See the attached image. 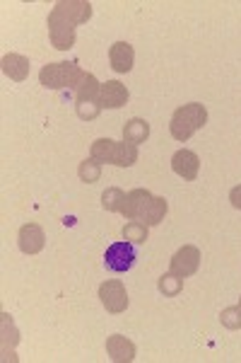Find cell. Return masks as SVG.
Here are the masks:
<instances>
[{"mask_svg": "<svg viewBox=\"0 0 241 363\" xmlns=\"http://www.w3.org/2000/svg\"><path fill=\"white\" fill-rule=\"evenodd\" d=\"M92 20V3L87 0H61L49 13V37L58 51H68L75 44V27Z\"/></svg>", "mask_w": 241, "mask_h": 363, "instance_id": "6da1fadb", "label": "cell"}, {"mask_svg": "<svg viewBox=\"0 0 241 363\" xmlns=\"http://www.w3.org/2000/svg\"><path fill=\"white\" fill-rule=\"evenodd\" d=\"M167 199L164 196H152L148 189H133L126 194V203L121 208V216H126L128 220H140L148 228L160 225L167 216Z\"/></svg>", "mask_w": 241, "mask_h": 363, "instance_id": "7a4b0ae2", "label": "cell"}, {"mask_svg": "<svg viewBox=\"0 0 241 363\" xmlns=\"http://www.w3.org/2000/svg\"><path fill=\"white\" fill-rule=\"evenodd\" d=\"M90 155L104 165L116 167H133L138 162V145L128 143V140H111V138H97L90 148Z\"/></svg>", "mask_w": 241, "mask_h": 363, "instance_id": "3957f363", "label": "cell"}, {"mask_svg": "<svg viewBox=\"0 0 241 363\" xmlns=\"http://www.w3.org/2000/svg\"><path fill=\"white\" fill-rule=\"evenodd\" d=\"M205 124H208V109H205L201 102H188L172 114L169 131H172V136L176 140L186 143V140L196 131H201Z\"/></svg>", "mask_w": 241, "mask_h": 363, "instance_id": "277c9868", "label": "cell"}, {"mask_svg": "<svg viewBox=\"0 0 241 363\" xmlns=\"http://www.w3.org/2000/svg\"><path fill=\"white\" fill-rule=\"evenodd\" d=\"M85 78V70H82L78 63H49L39 70V80L46 90H66V87H73L78 90L80 80Z\"/></svg>", "mask_w": 241, "mask_h": 363, "instance_id": "5b68a950", "label": "cell"}, {"mask_svg": "<svg viewBox=\"0 0 241 363\" xmlns=\"http://www.w3.org/2000/svg\"><path fill=\"white\" fill-rule=\"evenodd\" d=\"M198 267H201V250L196 245H184L181 250H176V255L169 262V272L181 279L193 277L198 272Z\"/></svg>", "mask_w": 241, "mask_h": 363, "instance_id": "8992f818", "label": "cell"}, {"mask_svg": "<svg viewBox=\"0 0 241 363\" xmlns=\"http://www.w3.org/2000/svg\"><path fill=\"white\" fill-rule=\"evenodd\" d=\"M104 264H107L111 272H116V274L128 272V269L135 264V247H133V242H128V240H119V242L109 245L107 255H104Z\"/></svg>", "mask_w": 241, "mask_h": 363, "instance_id": "52a82bcc", "label": "cell"}, {"mask_svg": "<svg viewBox=\"0 0 241 363\" xmlns=\"http://www.w3.org/2000/svg\"><path fill=\"white\" fill-rule=\"evenodd\" d=\"M99 298H102V306L109 310V313L119 315V313H126L128 308V291L123 286V281L119 279H111V281H104L99 286Z\"/></svg>", "mask_w": 241, "mask_h": 363, "instance_id": "ba28073f", "label": "cell"}, {"mask_svg": "<svg viewBox=\"0 0 241 363\" xmlns=\"http://www.w3.org/2000/svg\"><path fill=\"white\" fill-rule=\"evenodd\" d=\"M172 169L181 179L193 182L198 177V172H201V157L193 153V150L181 148V150H176L172 157Z\"/></svg>", "mask_w": 241, "mask_h": 363, "instance_id": "9c48e42d", "label": "cell"}, {"mask_svg": "<svg viewBox=\"0 0 241 363\" xmlns=\"http://www.w3.org/2000/svg\"><path fill=\"white\" fill-rule=\"evenodd\" d=\"M128 87L119 83V80H107L102 83V92H99V107L102 109H121L123 104H128Z\"/></svg>", "mask_w": 241, "mask_h": 363, "instance_id": "30bf717a", "label": "cell"}, {"mask_svg": "<svg viewBox=\"0 0 241 363\" xmlns=\"http://www.w3.org/2000/svg\"><path fill=\"white\" fill-rule=\"evenodd\" d=\"M17 245L25 255H39L46 245V235L37 223H27L20 228V235H17Z\"/></svg>", "mask_w": 241, "mask_h": 363, "instance_id": "8fae6325", "label": "cell"}, {"mask_svg": "<svg viewBox=\"0 0 241 363\" xmlns=\"http://www.w3.org/2000/svg\"><path fill=\"white\" fill-rule=\"evenodd\" d=\"M107 354L114 363H131L135 359V344L123 335H111L107 339Z\"/></svg>", "mask_w": 241, "mask_h": 363, "instance_id": "7c38bea8", "label": "cell"}, {"mask_svg": "<svg viewBox=\"0 0 241 363\" xmlns=\"http://www.w3.org/2000/svg\"><path fill=\"white\" fill-rule=\"evenodd\" d=\"M133 46L128 42H116L111 44L109 49V61H111V68L116 70V73H128V70L133 68Z\"/></svg>", "mask_w": 241, "mask_h": 363, "instance_id": "4fadbf2b", "label": "cell"}, {"mask_svg": "<svg viewBox=\"0 0 241 363\" xmlns=\"http://www.w3.org/2000/svg\"><path fill=\"white\" fill-rule=\"evenodd\" d=\"M29 58L20 56V54H8L3 56V73L8 75L10 80H15V83H22V80H27L29 75Z\"/></svg>", "mask_w": 241, "mask_h": 363, "instance_id": "5bb4252c", "label": "cell"}, {"mask_svg": "<svg viewBox=\"0 0 241 363\" xmlns=\"http://www.w3.org/2000/svg\"><path fill=\"white\" fill-rule=\"evenodd\" d=\"M150 138V124L145 119H131V121H126V126H123V140H128V143H133V145H140V143H145V140Z\"/></svg>", "mask_w": 241, "mask_h": 363, "instance_id": "9a60e30c", "label": "cell"}, {"mask_svg": "<svg viewBox=\"0 0 241 363\" xmlns=\"http://www.w3.org/2000/svg\"><path fill=\"white\" fill-rule=\"evenodd\" d=\"M99 92H102V83L92 73H85V78L80 80L78 90H75V99L78 102H99Z\"/></svg>", "mask_w": 241, "mask_h": 363, "instance_id": "2e32d148", "label": "cell"}, {"mask_svg": "<svg viewBox=\"0 0 241 363\" xmlns=\"http://www.w3.org/2000/svg\"><path fill=\"white\" fill-rule=\"evenodd\" d=\"M157 289H160V294L164 298H176L181 291H184V279L169 272V274H164L160 281H157Z\"/></svg>", "mask_w": 241, "mask_h": 363, "instance_id": "e0dca14e", "label": "cell"}, {"mask_svg": "<svg viewBox=\"0 0 241 363\" xmlns=\"http://www.w3.org/2000/svg\"><path fill=\"white\" fill-rule=\"evenodd\" d=\"M150 235V228L145 223H140V220H128L126 225H123V240H128V242L133 245H143L145 240Z\"/></svg>", "mask_w": 241, "mask_h": 363, "instance_id": "ac0fdd59", "label": "cell"}, {"mask_svg": "<svg viewBox=\"0 0 241 363\" xmlns=\"http://www.w3.org/2000/svg\"><path fill=\"white\" fill-rule=\"evenodd\" d=\"M123 203H126V191L119 189V186H109L102 194V206L111 213H121Z\"/></svg>", "mask_w": 241, "mask_h": 363, "instance_id": "d6986e66", "label": "cell"}, {"mask_svg": "<svg viewBox=\"0 0 241 363\" xmlns=\"http://www.w3.org/2000/svg\"><path fill=\"white\" fill-rule=\"evenodd\" d=\"M0 337H3V347H17L20 344V332L15 330L13 320H10L8 313L0 315Z\"/></svg>", "mask_w": 241, "mask_h": 363, "instance_id": "ffe728a7", "label": "cell"}, {"mask_svg": "<svg viewBox=\"0 0 241 363\" xmlns=\"http://www.w3.org/2000/svg\"><path fill=\"white\" fill-rule=\"evenodd\" d=\"M78 174H80L82 182L94 184V182H99V177H102V162L94 160V157H90V160H82L80 167H78Z\"/></svg>", "mask_w": 241, "mask_h": 363, "instance_id": "44dd1931", "label": "cell"}, {"mask_svg": "<svg viewBox=\"0 0 241 363\" xmlns=\"http://www.w3.org/2000/svg\"><path fill=\"white\" fill-rule=\"evenodd\" d=\"M220 322H222V327H227V330H241V308L239 306L225 308L220 313Z\"/></svg>", "mask_w": 241, "mask_h": 363, "instance_id": "7402d4cb", "label": "cell"}, {"mask_svg": "<svg viewBox=\"0 0 241 363\" xmlns=\"http://www.w3.org/2000/svg\"><path fill=\"white\" fill-rule=\"evenodd\" d=\"M99 112H102L99 102H78V116H80V119L92 121V119H97Z\"/></svg>", "mask_w": 241, "mask_h": 363, "instance_id": "603a6c76", "label": "cell"}, {"mask_svg": "<svg viewBox=\"0 0 241 363\" xmlns=\"http://www.w3.org/2000/svg\"><path fill=\"white\" fill-rule=\"evenodd\" d=\"M229 201H232V206H234V208H239V211H241V184H239V186H234V189L229 191Z\"/></svg>", "mask_w": 241, "mask_h": 363, "instance_id": "cb8c5ba5", "label": "cell"}, {"mask_svg": "<svg viewBox=\"0 0 241 363\" xmlns=\"http://www.w3.org/2000/svg\"><path fill=\"white\" fill-rule=\"evenodd\" d=\"M239 308H241V298H239Z\"/></svg>", "mask_w": 241, "mask_h": 363, "instance_id": "d4e9b609", "label": "cell"}]
</instances>
